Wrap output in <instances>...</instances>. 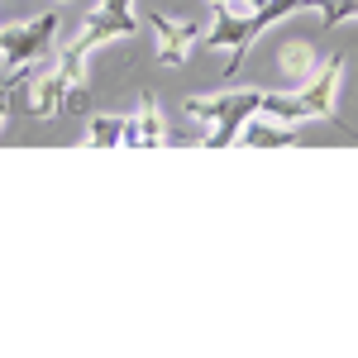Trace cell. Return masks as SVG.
<instances>
[{
  "label": "cell",
  "mask_w": 358,
  "mask_h": 358,
  "mask_svg": "<svg viewBox=\"0 0 358 358\" xmlns=\"http://www.w3.org/2000/svg\"><path fill=\"white\" fill-rule=\"evenodd\" d=\"M248 5V15H253V10H263V5H268V0H244Z\"/></svg>",
  "instance_id": "15"
},
{
  "label": "cell",
  "mask_w": 358,
  "mask_h": 358,
  "mask_svg": "<svg viewBox=\"0 0 358 358\" xmlns=\"http://www.w3.org/2000/svg\"><path fill=\"white\" fill-rule=\"evenodd\" d=\"M339 77H344V53L325 57L301 86H296V101H301L306 120H339Z\"/></svg>",
  "instance_id": "3"
},
{
  "label": "cell",
  "mask_w": 358,
  "mask_h": 358,
  "mask_svg": "<svg viewBox=\"0 0 358 358\" xmlns=\"http://www.w3.org/2000/svg\"><path fill=\"white\" fill-rule=\"evenodd\" d=\"M86 101H91L86 82H72V86H67V96H62V110H67V115H82V110H86Z\"/></svg>",
  "instance_id": "11"
},
{
  "label": "cell",
  "mask_w": 358,
  "mask_h": 358,
  "mask_svg": "<svg viewBox=\"0 0 358 358\" xmlns=\"http://www.w3.org/2000/svg\"><path fill=\"white\" fill-rule=\"evenodd\" d=\"M5 115H10V91H5V82H0V124H5Z\"/></svg>",
  "instance_id": "14"
},
{
  "label": "cell",
  "mask_w": 358,
  "mask_h": 358,
  "mask_svg": "<svg viewBox=\"0 0 358 358\" xmlns=\"http://www.w3.org/2000/svg\"><path fill=\"white\" fill-rule=\"evenodd\" d=\"M344 20H358V0H339L334 5V24H344Z\"/></svg>",
  "instance_id": "12"
},
{
  "label": "cell",
  "mask_w": 358,
  "mask_h": 358,
  "mask_svg": "<svg viewBox=\"0 0 358 358\" xmlns=\"http://www.w3.org/2000/svg\"><path fill=\"white\" fill-rule=\"evenodd\" d=\"M258 115H268V120H282V124H296V120H306L301 115V101L296 96H258Z\"/></svg>",
  "instance_id": "9"
},
{
  "label": "cell",
  "mask_w": 358,
  "mask_h": 358,
  "mask_svg": "<svg viewBox=\"0 0 358 358\" xmlns=\"http://www.w3.org/2000/svg\"><path fill=\"white\" fill-rule=\"evenodd\" d=\"M67 77L62 72H48V77H34V101H29V110L34 115H57L62 110V96H67Z\"/></svg>",
  "instance_id": "6"
},
{
  "label": "cell",
  "mask_w": 358,
  "mask_h": 358,
  "mask_svg": "<svg viewBox=\"0 0 358 358\" xmlns=\"http://www.w3.org/2000/svg\"><path fill=\"white\" fill-rule=\"evenodd\" d=\"M101 5H106V10H120V15H129V10H134V0H101Z\"/></svg>",
  "instance_id": "13"
},
{
  "label": "cell",
  "mask_w": 358,
  "mask_h": 358,
  "mask_svg": "<svg viewBox=\"0 0 358 358\" xmlns=\"http://www.w3.org/2000/svg\"><path fill=\"white\" fill-rule=\"evenodd\" d=\"M277 62H282V72H287L296 86L315 72V53H310V43H287V48L277 53Z\"/></svg>",
  "instance_id": "8"
},
{
  "label": "cell",
  "mask_w": 358,
  "mask_h": 358,
  "mask_svg": "<svg viewBox=\"0 0 358 358\" xmlns=\"http://www.w3.org/2000/svg\"><path fill=\"white\" fill-rule=\"evenodd\" d=\"M224 5H234V0H210V10H224Z\"/></svg>",
  "instance_id": "16"
},
{
  "label": "cell",
  "mask_w": 358,
  "mask_h": 358,
  "mask_svg": "<svg viewBox=\"0 0 358 358\" xmlns=\"http://www.w3.org/2000/svg\"><path fill=\"white\" fill-rule=\"evenodd\" d=\"M86 143H91V148H115V143H120V120H115V115H96Z\"/></svg>",
  "instance_id": "10"
},
{
  "label": "cell",
  "mask_w": 358,
  "mask_h": 358,
  "mask_svg": "<svg viewBox=\"0 0 358 358\" xmlns=\"http://www.w3.org/2000/svg\"><path fill=\"white\" fill-rule=\"evenodd\" d=\"M148 24L158 34V62H163V67L187 62V53L196 48V24H177V20H167V15H153Z\"/></svg>",
  "instance_id": "4"
},
{
  "label": "cell",
  "mask_w": 358,
  "mask_h": 358,
  "mask_svg": "<svg viewBox=\"0 0 358 358\" xmlns=\"http://www.w3.org/2000/svg\"><path fill=\"white\" fill-rule=\"evenodd\" d=\"M258 96L263 91H229V96H187V115L192 120H210L215 129L210 138H201L206 148H229L239 143V129H244L248 115H258Z\"/></svg>",
  "instance_id": "1"
},
{
  "label": "cell",
  "mask_w": 358,
  "mask_h": 358,
  "mask_svg": "<svg viewBox=\"0 0 358 358\" xmlns=\"http://www.w3.org/2000/svg\"><path fill=\"white\" fill-rule=\"evenodd\" d=\"M239 143H253V148H292V143H296V134H292V124H282V120L248 115L244 129H239Z\"/></svg>",
  "instance_id": "5"
},
{
  "label": "cell",
  "mask_w": 358,
  "mask_h": 358,
  "mask_svg": "<svg viewBox=\"0 0 358 358\" xmlns=\"http://www.w3.org/2000/svg\"><path fill=\"white\" fill-rule=\"evenodd\" d=\"M57 15H38L29 24H10L0 29V57H5V72L10 67H24V62H43V53L53 48L57 38Z\"/></svg>",
  "instance_id": "2"
},
{
  "label": "cell",
  "mask_w": 358,
  "mask_h": 358,
  "mask_svg": "<svg viewBox=\"0 0 358 358\" xmlns=\"http://www.w3.org/2000/svg\"><path fill=\"white\" fill-rule=\"evenodd\" d=\"M134 129H138V148H163L167 143V124L153 110V96H143V106L134 110Z\"/></svg>",
  "instance_id": "7"
}]
</instances>
